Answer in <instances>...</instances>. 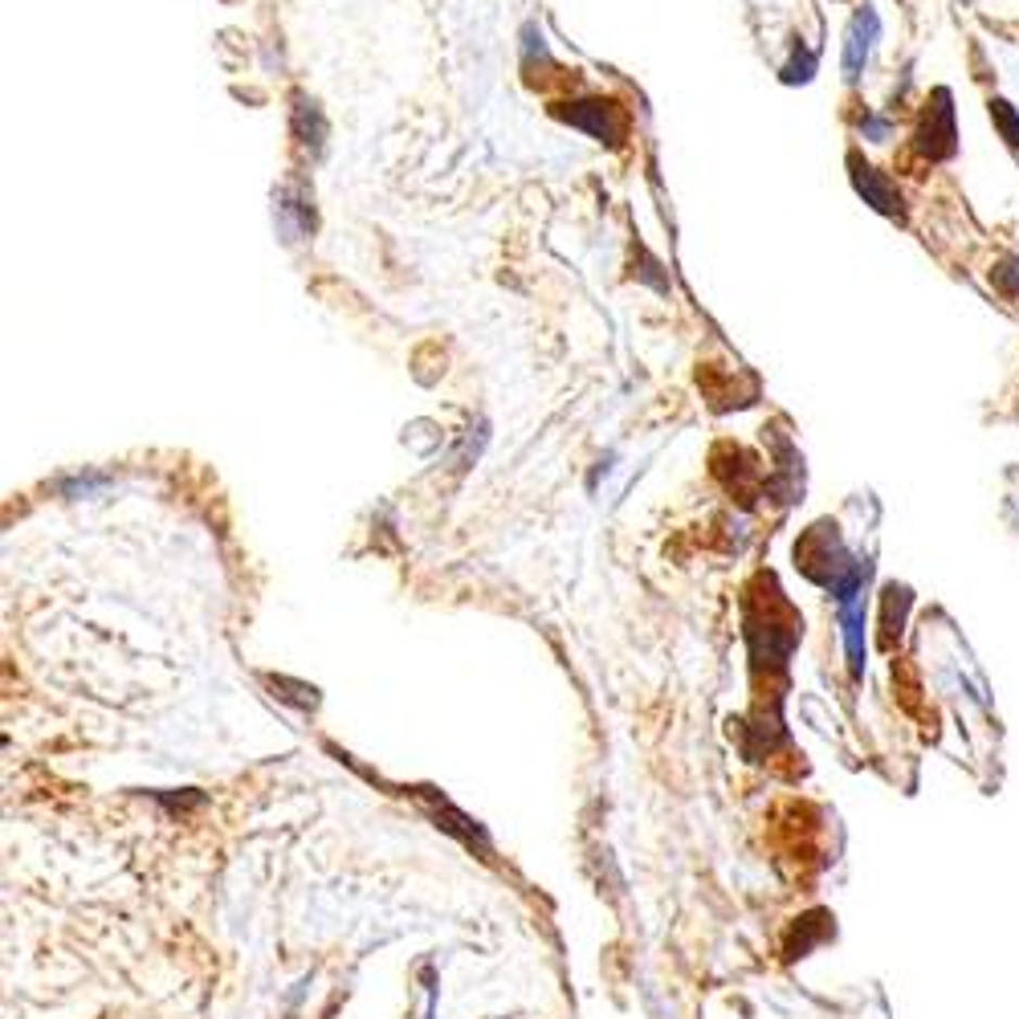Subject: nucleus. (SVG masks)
<instances>
[{"instance_id":"obj_1","label":"nucleus","mask_w":1019,"mask_h":1019,"mask_svg":"<svg viewBox=\"0 0 1019 1019\" xmlns=\"http://www.w3.org/2000/svg\"><path fill=\"white\" fill-rule=\"evenodd\" d=\"M877 37H881V21H877V13H872L869 4H865V9H856L853 25H849V37H844V78H849V82H856V78L865 74Z\"/></svg>"},{"instance_id":"obj_2","label":"nucleus","mask_w":1019,"mask_h":1019,"mask_svg":"<svg viewBox=\"0 0 1019 1019\" xmlns=\"http://www.w3.org/2000/svg\"><path fill=\"white\" fill-rule=\"evenodd\" d=\"M849 167H853V184H856V192L865 196V201L877 208V213H886V217H897L902 213V192L897 188L889 184L886 176L877 171V167H869V164H861V160H849Z\"/></svg>"},{"instance_id":"obj_3","label":"nucleus","mask_w":1019,"mask_h":1019,"mask_svg":"<svg viewBox=\"0 0 1019 1019\" xmlns=\"http://www.w3.org/2000/svg\"><path fill=\"white\" fill-rule=\"evenodd\" d=\"M934 99L938 106H930L926 127H921V148L930 151V160H946V155H954V111L946 90H938Z\"/></svg>"},{"instance_id":"obj_4","label":"nucleus","mask_w":1019,"mask_h":1019,"mask_svg":"<svg viewBox=\"0 0 1019 1019\" xmlns=\"http://www.w3.org/2000/svg\"><path fill=\"white\" fill-rule=\"evenodd\" d=\"M568 118L575 123V127L591 131L596 139H608V143H612V139L620 135L616 115H612V106H608V102H579V106H575Z\"/></svg>"},{"instance_id":"obj_5","label":"nucleus","mask_w":1019,"mask_h":1019,"mask_svg":"<svg viewBox=\"0 0 1019 1019\" xmlns=\"http://www.w3.org/2000/svg\"><path fill=\"white\" fill-rule=\"evenodd\" d=\"M991 123H995V131L1011 143V148L1019 151V111L1011 106L1007 99H991Z\"/></svg>"},{"instance_id":"obj_6","label":"nucleus","mask_w":1019,"mask_h":1019,"mask_svg":"<svg viewBox=\"0 0 1019 1019\" xmlns=\"http://www.w3.org/2000/svg\"><path fill=\"white\" fill-rule=\"evenodd\" d=\"M991 278H995V285H999L1003 294L1019 298V262H999V269H995Z\"/></svg>"}]
</instances>
